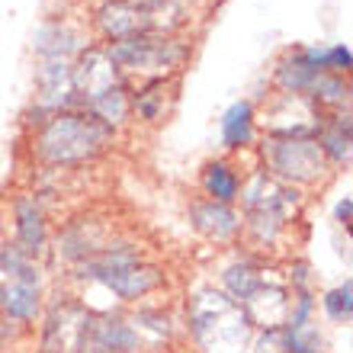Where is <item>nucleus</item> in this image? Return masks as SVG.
<instances>
[{
  "label": "nucleus",
  "instance_id": "obj_20",
  "mask_svg": "<svg viewBox=\"0 0 353 353\" xmlns=\"http://www.w3.org/2000/svg\"><path fill=\"white\" fill-rule=\"evenodd\" d=\"M327 68H337V71H347L350 68V52L344 46L327 48Z\"/></svg>",
  "mask_w": 353,
  "mask_h": 353
},
{
  "label": "nucleus",
  "instance_id": "obj_5",
  "mask_svg": "<svg viewBox=\"0 0 353 353\" xmlns=\"http://www.w3.org/2000/svg\"><path fill=\"white\" fill-rule=\"evenodd\" d=\"M154 13L158 7L148 3H132V0H110L100 10V26L106 36L119 39H132V36H145L148 29H154Z\"/></svg>",
  "mask_w": 353,
  "mask_h": 353
},
{
  "label": "nucleus",
  "instance_id": "obj_4",
  "mask_svg": "<svg viewBox=\"0 0 353 353\" xmlns=\"http://www.w3.org/2000/svg\"><path fill=\"white\" fill-rule=\"evenodd\" d=\"M183 58V48L170 42V39H154V36H132L119 39L110 48V61L122 68H170Z\"/></svg>",
  "mask_w": 353,
  "mask_h": 353
},
{
  "label": "nucleus",
  "instance_id": "obj_9",
  "mask_svg": "<svg viewBox=\"0 0 353 353\" xmlns=\"http://www.w3.org/2000/svg\"><path fill=\"white\" fill-rule=\"evenodd\" d=\"M13 215H17V244L29 257H36L46 248V219H42V209L36 205V199L19 196L17 203H13Z\"/></svg>",
  "mask_w": 353,
  "mask_h": 353
},
{
  "label": "nucleus",
  "instance_id": "obj_14",
  "mask_svg": "<svg viewBox=\"0 0 353 353\" xmlns=\"http://www.w3.org/2000/svg\"><path fill=\"white\" fill-rule=\"evenodd\" d=\"M321 74L312 61H308L305 55H299V58H292V61H286V65L279 68V81H283V87H289L292 93H299V90H308L312 87V81Z\"/></svg>",
  "mask_w": 353,
  "mask_h": 353
},
{
  "label": "nucleus",
  "instance_id": "obj_2",
  "mask_svg": "<svg viewBox=\"0 0 353 353\" xmlns=\"http://www.w3.org/2000/svg\"><path fill=\"white\" fill-rule=\"evenodd\" d=\"M110 132L97 116H74L65 112L46 125L39 139V154L52 164H77V161L93 158L106 145Z\"/></svg>",
  "mask_w": 353,
  "mask_h": 353
},
{
  "label": "nucleus",
  "instance_id": "obj_6",
  "mask_svg": "<svg viewBox=\"0 0 353 353\" xmlns=\"http://www.w3.org/2000/svg\"><path fill=\"white\" fill-rule=\"evenodd\" d=\"M71 87H74L81 97L87 100H100L106 90H112L116 84V65L110 61V55H103V52H87L81 58V65L71 71Z\"/></svg>",
  "mask_w": 353,
  "mask_h": 353
},
{
  "label": "nucleus",
  "instance_id": "obj_22",
  "mask_svg": "<svg viewBox=\"0 0 353 353\" xmlns=\"http://www.w3.org/2000/svg\"><path fill=\"white\" fill-rule=\"evenodd\" d=\"M148 318H158V321H164V318H161L158 312H145V315H141V321H148ZM151 327H154L158 334H170V327H168V325H151Z\"/></svg>",
  "mask_w": 353,
  "mask_h": 353
},
{
  "label": "nucleus",
  "instance_id": "obj_8",
  "mask_svg": "<svg viewBox=\"0 0 353 353\" xmlns=\"http://www.w3.org/2000/svg\"><path fill=\"white\" fill-rule=\"evenodd\" d=\"M193 215V225L196 232H203L205 238H212V241H225V238H232L238 228H241V215L234 212L232 205L225 203H196L190 209Z\"/></svg>",
  "mask_w": 353,
  "mask_h": 353
},
{
  "label": "nucleus",
  "instance_id": "obj_1",
  "mask_svg": "<svg viewBox=\"0 0 353 353\" xmlns=\"http://www.w3.org/2000/svg\"><path fill=\"white\" fill-rule=\"evenodd\" d=\"M251 331V318L232 296L205 289L190 299V334L203 353H244Z\"/></svg>",
  "mask_w": 353,
  "mask_h": 353
},
{
  "label": "nucleus",
  "instance_id": "obj_11",
  "mask_svg": "<svg viewBox=\"0 0 353 353\" xmlns=\"http://www.w3.org/2000/svg\"><path fill=\"white\" fill-rule=\"evenodd\" d=\"M203 183H205V193L212 196V203L232 205L238 199V193H241V183H238V176H234V170L228 164H209Z\"/></svg>",
  "mask_w": 353,
  "mask_h": 353
},
{
  "label": "nucleus",
  "instance_id": "obj_7",
  "mask_svg": "<svg viewBox=\"0 0 353 353\" xmlns=\"http://www.w3.org/2000/svg\"><path fill=\"white\" fill-rule=\"evenodd\" d=\"M100 283L106 289H112L119 299H139V296H148L151 289H158L164 283V276L154 267H145V263L132 261L125 267H119L116 273H110V276H103Z\"/></svg>",
  "mask_w": 353,
  "mask_h": 353
},
{
  "label": "nucleus",
  "instance_id": "obj_19",
  "mask_svg": "<svg viewBox=\"0 0 353 353\" xmlns=\"http://www.w3.org/2000/svg\"><path fill=\"white\" fill-rule=\"evenodd\" d=\"M308 90H315L318 100H344L347 97V84L341 77H331V74H318Z\"/></svg>",
  "mask_w": 353,
  "mask_h": 353
},
{
  "label": "nucleus",
  "instance_id": "obj_10",
  "mask_svg": "<svg viewBox=\"0 0 353 353\" xmlns=\"http://www.w3.org/2000/svg\"><path fill=\"white\" fill-rule=\"evenodd\" d=\"M0 308L13 321H32L39 315V286L36 283H19L7 279L0 286Z\"/></svg>",
  "mask_w": 353,
  "mask_h": 353
},
{
  "label": "nucleus",
  "instance_id": "obj_17",
  "mask_svg": "<svg viewBox=\"0 0 353 353\" xmlns=\"http://www.w3.org/2000/svg\"><path fill=\"white\" fill-rule=\"evenodd\" d=\"M93 112H97V119H106V122H119L125 116V93L122 87H112L100 97V100H93Z\"/></svg>",
  "mask_w": 353,
  "mask_h": 353
},
{
  "label": "nucleus",
  "instance_id": "obj_13",
  "mask_svg": "<svg viewBox=\"0 0 353 353\" xmlns=\"http://www.w3.org/2000/svg\"><path fill=\"white\" fill-rule=\"evenodd\" d=\"M0 270L7 273L10 279H19V283H36L39 286V270L32 263L19 244H7V248H0Z\"/></svg>",
  "mask_w": 353,
  "mask_h": 353
},
{
  "label": "nucleus",
  "instance_id": "obj_15",
  "mask_svg": "<svg viewBox=\"0 0 353 353\" xmlns=\"http://www.w3.org/2000/svg\"><path fill=\"white\" fill-rule=\"evenodd\" d=\"M321 305H325L327 318L331 321H350L353 315V286H350V279H344L341 286H334L331 292H325V299H321Z\"/></svg>",
  "mask_w": 353,
  "mask_h": 353
},
{
  "label": "nucleus",
  "instance_id": "obj_3",
  "mask_svg": "<svg viewBox=\"0 0 353 353\" xmlns=\"http://www.w3.org/2000/svg\"><path fill=\"white\" fill-rule=\"evenodd\" d=\"M267 168L292 183H312L325 174V154L312 139H273L263 148Z\"/></svg>",
  "mask_w": 353,
  "mask_h": 353
},
{
  "label": "nucleus",
  "instance_id": "obj_21",
  "mask_svg": "<svg viewBox=\"0 0 353 353\" xmlns=\"http://www.w3.org/2000/svg\"><path fill=\"white\" fill-rule=\"evenodd\" d=\"M334 215H337V222H344V225H350V196H344V199H341V203H337Z\"/></svg>",
  "mask_w": 353,
  "mask_h": 353
},
{
  "label": "nucleus",
  "instance_id": "obj_16",
  "mask_svg": "<svg viewBox=\"0 0 353 353\" xmlns=\"http://www.w3.org/2000/svg\"><path fill=\"white\" fill-rule=\"evenodd\" d=\"M321 154H331L334 161H347L350 158V122L341 119L334 129L325 132V139L318 141Z\"/></svg>",
  "mask_w": 353,
  "mask_h": 353
},
{
  "label": "nucleus",
  "instance_id": "obj_18",
  "mask_svg": "<svg viewBox=\"0 0 353 353\" xmlns=\"http://www.w3.org/2000/svg\"><path fill=\"white\" fill-rule=\"evenodd\" d=\"M286 331V327H283ZM286 353H321V337L315 327L302 331H286Z\"/></svg>",
  "mask_w": 353,
  "mask_h": 353
},
{
  "label": "nucleus",
  "instance_id": "obj_12",
  "mask_svg": "<svg viewBox=\"0 0 353 353\" xmlns=\"http://www.w3.org/2000/svg\"><path fill=\"white\" fill-rule=\"evenodd\" d=\"M254 132V119H251V106L248 103H234L232 110L225 112L222 119V139L228 148H241L251 141Z\"/></svg>",
  "mask_w": 353,
  "mask_h": 353
}]
</instances>
